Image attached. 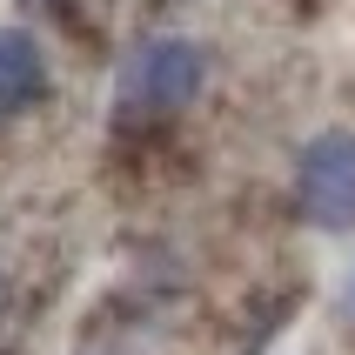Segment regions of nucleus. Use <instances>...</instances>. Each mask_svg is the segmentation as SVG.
Segmentation results:
<instances>
[{"mask_svg": "<svg viewBox=\"0 0 355 355\" xmlns=\"http://www.w3.org/2000/svg\"><path fill=\"white\" fill-rule=\"evenodd\" d=\"M349 315H355V275H349Z\"/></svg>", "mask_w": 355, "mask_h": 355, "instance_id": "4", "label": "nucleus"}, {"mask_svg": "<svg viewBox=\"0 0 355 355\" xmlns=\"http://www.w3.org/2000/svg\"><path fill=\"white\" fill-rule=\"evenodd\" d=\"M40 94H47V60H40L34 34L7 27V34H0V114H20V107H34Z\"/></svg>", "mask_w": 355, "mask_h": 355, "instance_id": "3", "label": "nucleus"}, {"mask_svg": "<svg viewBox=\"0 0 355 355\" xmlns=\"http://www.w3.org/2000/svg\"><path fill=\"white\" fill-rule=\"evenodd\" d=\"M295 208L315 221V228H329V235L355 228V135L349 128H329V135H315L309 148H302V161H295Z\"/></svg>", "mask_w": 355, "mask_h": 355, "instance_id": "2", "label": "nucleus"}, {"mask_svg": "<svg viewBox=\"0 0 355 355\" xmlns=\"http://www.w3.org/2000/svg\"><path fill=\"white\" fill-rule=\"evenodd\" d=\"M201 80H208V54H201L195 40L161 34V40H148V47L128 60L121 107H128V114H181V107L201 94Z\"/></svg>", "mask_w": 355, "mask_h": 355, "instance_id": "1", "label": "nucleus"}]
</instances>
